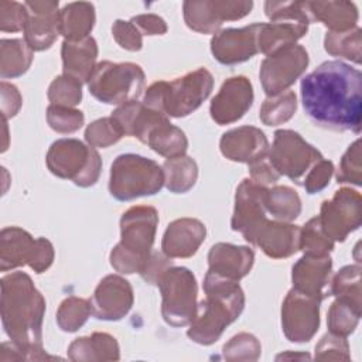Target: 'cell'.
Wrapping results in <instances>:
<instances>
[{
    "mask_svg": "<svg viewBox=\"0 0 362 362\" xmlns=\"http://www.w3.org/2000/svg\"><path fill=\"white\" fill-rule=\"evenodd\" d=\"M301 100L320 127L361 132L362 74L342 61H327L301 79Z\"/></svg>",
    "mask_w": 362,
    "mask_h": 362,
    "instance_id": "cell-1",
    "label": "cell"
},
{
    "mask_svg": "<svg viewBox=\"0 0 362 362\" xmlns=\"http://www.w3.org/2000/svg\"><path fill=\"white\" fill-rule=\"evenodd\" d=\"M0 313L4 332L18 348L21 361L59 359L42 349V320L45 300L24 272H14L0 280Z\"/></svg>",
    "mask_w": 362,
    "mask_h": 362,
    "instance_id": "cell-2",
    "label": "cell"
},
{
    "mask_svg": "<svg viewBox=\"0 0 362 362\" xmlns=\"http://www.w3.org/2000/svg\"><path fill=\"white\" fill-rule=\"evenodd\" d=\"M205 300L197 304L187 335L199 345L215 344L225 328L239 318L245 308V294L238 281L206 272Z\"/></svg>",
    "mask_w": 362,
    "mask_h": 362,
    "instance_id": "cell-3",
    "label": "cell"
},
{
    "mask_svg": "<svg viewBox=\"0 0 362 362\" xmlns=\"http://www.w3.org/2000/svg\"><path fill=\"white\" fill-rule=\"evenodd\" d=\"M158 225L156 208L137 205L129 208L120 219V242L110 252L112 267L123 274L140 273L153 252Z\"/></svg>",
    "mask_w": 362,
    "mask_h": 362,
    "instance_id": "cell-4",
    "label": "cell"
},
{
    "mask_svg": "<svg viewBox=\"0 0 362 362\" xmlns=\"http://www.w3.org/2000/svg\"><path fill=\"white\" fill-rule=\"evenodd\" d=\"M212 88V74L198 68L171 82H154L146 90L143 105L171 117H185L201 106Z\"/></svg>",
    "mask_w": 362,
    "mask_h": 362,
    "instance_id": "cell-5",
    "label": "cell"
},
{
    "mask_svg": "<svg viewBox=\"0 0 362 362\" xmlns=\"http://www.w3.org/2000/svg\"><path fill=\"white\" fill-rule=\"evenodd\" d=\"M163 185L164 171L154 160L127 153L117 156L112 163L109 192L117 201L154 195Z\"/></svg>",
    "mask_w": 362,
    "mask_h": 362,
    "instance_id": "cell-6",
    "label": "cell"
},
{
    "mask_svg": "<svg viewBox=\"0 0 362 362\" xmlns=\"http://www.w3.org/2000/svg\"><path fill=\"white\" fill-rule=\"evenodd\" d=\"M45 161L54 175L71 180L75 185L83 188L96 184L102 170V160L95 147L86 146L76 139L54 141Z\"/></svg>",
    "mask_w": 362,
    "mask_h": 362,
    "instance_id": "cell-7",
    "label": "cell"
},
{
    "mask_svg": "<svg viewBox=\"0 0 362 362\" xmlns=\"http://www.w3.org/2000/svg\"><path fill=\"white\" fill-rule=\"evenodd\" d=\"M86 83L99 102L120 106L137 100L144 88V72L133 62L102 61L96 64Z\"/></svg>",
    "mask_w": 362,
    "mask_h": 362,
    "instance_id": "cell-8",
    "label": "cell"
},
{
    "mask_svg": "<svg viewBox=\"0 0 362 362\" xmlns=\"http://www.w3.org/2000/svg\"><path fill=\"white\" fill-rule=\"evenodd\" d=\"M161 293V315L168 325H188L197 311V280L192 272L181 266H170L158 279Z\"/></svg>",
    "mask_w": 362,
    "mask_h": 362,
    "instance_id": "cell-9",
    "label": "cell"
},
{
    "mask_svg": "<svg viewBox=\"0 0 362 362\" xmlns=\"http://www.w3.org/2000/svg\"><path fill=\"white\" fill-rule=\"evenodd\" d=\"M267 157L280 175H286L300 185L313 165L324 158L322 154L308 144L297 132L288 129H281L274 133L273 146Z\"/></svg>",
    "mask_w": 362,
    "mask_h": 362,
    "instance_id": "cell-10",
    "label": "cell"
},
{
    "mask_svg": "<svg viewBox=\"0 0 362 362\" xmlns=\"http://www.w3.org/2000/svg\"><path fill=\"white\" fill-rule=\"evenodd\" d=\"M308 54L304 47L293 44L269 57L260 65V81L267 96L287 90L307 69Z\"/></svg>",
    "mask_w": 362,
    "mask_h": 362,
    "instance_id": "cell-11",
    "label": "cell"
},
{
    "mask_svg": "<svg viewBox=\"0 0 362 362\" xmlns=\"http://www.w3.org/2000/svg\"><path fill=\"white\" fill-rule=\"evenodd\" d=\"M322 230L335 242H342L362 222V198L358 191L341 188L329 201H324L318 215Z\"/></svg>",
    "mask_w": 362,
    "mask_h": 362,
    "instance_id": "cell-12",
    "label": "cell"
},
{
    "mask_svg": "<svg viewBox=\"0 0 362 362\" xmlns=\"http://www.w3.org/2000/svg\"><path fill=\"white\" fill-rule=\"evenodd\" d=\"M320 298L291 288L281 305V327L291 342H308L320 327Z\"/></svg>",
    "mask_w": 362,
    "mask_h": 362,
    "instance_id": "cell-13",
    "label": "cell"
},
{
    "mask_svg": "<svg viewBox=\"0 0 362 362\" xmlns=\"http://www.w3.org/2000/svg\"><path fill=\"white\" fill-rule=\"evenodd\" d=\"M252 1L199 0L184 1L182 11L185 24L201 34H216L223 21L243 18L250 13Z\"/></svg>",
    "mask_w": 362,
    "mask_h": 362,
    "instance_id": "cell-14",
    "label": "cell"
},
{
    "mask_svg": "<svg viewBox=\"0 0 362 362\" xmlns=\"http://www.w3.org/2000/svg\"><path fill=\"white\" fill-rule=\"evenodd\" d=\"M245 240L260 247L272 259L290 257L300 246V228L290 222L263 219L243 235Z\"/></svg>",
    "mask_w": 362,
    "mask_h": 362,
    "instance_id": "cell-15",
    "label": "cell"
},
{
    "mask_svg": "<svg viewBox=\"0 0 362 362\" xmlns=\"http://www.w3.org/2000/svg\"><path fill=\"white\" fill-rule=\"evenodd\" d=\"M90 301L92 315L103 321H119L132 308L134 297L130 283L117 274L103 277Z\"/></svg>",
    "mask_w": 362,
    "mask_h": 362,
    "instance_id": "cell-16",
    "label": "cell"
},
{
    "mask_svg": "<svg viewBox=\"0 0 362 362\" xmlns=\"http://www.w3.org/2000/svg\"><path fill=\"white\" fill-rule=\"evenodd\" d=\"M253 103V88L246 76L228 78L211 102L209 113L215 123L223 126L238 122Z\"/></svg>",
    "mask_w": 362,
    "mask_h": 362,
    "instance_id": "cell-17",
    "label": "cell"
},
{
    "mask_svg": "<svg viewBox=\"0 0 362 362\" xmlns=\"http://www.w3.org/2000/svg\"><path fill=\"white\" fill-rule=\"evenodd\" d=\"M260 23L243 28H226L216 33L211 40L214 58L223 65L245 62L259 52L257 33Z\"/></svg>",
    "mask_w": 362,
    "mask_h": 362,
    "instance_id": "cell-18",
    "label": "cell"
},
{
    "mask_svg": "<svg viewBox=\"0 0 362 362\" xmlns=\"http://www.w3.org/2000/svg\"><path fill=\"white\" fill-rule=\"evenodd\" d=\"M28 18L24 27V41L33 51L48 49L59 34L58 1H25Z\"/></svg>",
    "mask_w": 362,
    "mask_h": 362,
    "instance_id": "cell-19",
    "label": "cell"
},
{
    "mask_svg": "<svg viewBox=\"0 0 362 362\" xmlns=\"http://www.w3.org/2000/svg\"><path fill=\"white\" fill-rule=\"evenodd\" d=\"M266 192L267 188L245 178L236 188L235 209L230 221L233 230L246 235L263 219H266Z\"/></svg>",
    "mask_w": 362,
    "mask_h": 362,
    "instance_id": "cell-20",
    "label": "cell"
},
{
    "mask_svg": "<svg viewBox=\"0 0 362 362\" xmlns=\"http://www.w3.org/2000/svg\"><path fill=\"white\" fill-rule=\"evenodd\" d=\"M221 153L232 161L252 164L269 154V141L264 133L253 126H242L222 134Z\"/></svg>",
    "mask_w": 362,
    "mask_h": 362,
    "instance_id": "cell-21",
    "label": "cell"
},
{
    "mask_svg": "<svg viewBox=\"0 0 362 362\" xmlns=\"http://www.w3.org/2000/svg\"><path fill=\"white\" fill-rule=\"evenodd\" d=\"M206 236L205 225L195 218L173 221L163 236L161 249L170 259H187L197 253Z\"/></svg>",
    "mask_w": 362,
    "mask_h": 362,
    "instance_id": "cell-22",
    "label": "cell"
},
{
    "mask_svg": "<svg viewBox=\"0 0 362 362\" xmlns=\"http://www.w3.org/2000/svg\"><path fill=\"white\" fill-rule=\"evenodd\" d=\"M255 262V253L247 246H238L230 243H216L208 253V272L239 281L245 277Z\"/></svg>",
    "mask_w": 362,
    "mask_h": 362,
    "instance_id": "cell-23",
    "label": "cell"
},
{
    "mask_svg": "<svg viewBox=\"0 0 362 362\" xmlns=\"http://www.w3.org/2000/svg\"><path fill=\"white\" fill-rule=\"evenodd\" d=\"M331 269H332V262L328 255L325 256L304 255L293 266V273H291L293 288L307 296L320 298L322 301V298L328 296L324 291V288L329 281Z\"/></svg>",
    "mask_w": 362,
    "mask_h": 362,
    "instance_id": "cell-24",
    "label": "cell"
},
{
    "mask_svg": "<svg viewBox=\"0 0 362 362\" xmlns=\"http://www.w3.org/2000/svg\"><path fill=\"white\" fill-rule=\"evenodd\" d=\"M64 75L76 81L88 82L93 68L96 66L98 44L93 37H86L81 41H64L61 48Z\"/></svg>",
    "mask_w": 362,
    "mask_h": 362,
    "instance_id": "cell-25",
    "label": "cell"
},
{
    "mask_svg": "<svg viewBox=\"0 0 362 362\" xmlns=\"http://www.w3.org/2000/svg\"><path fill=\"white\" fill-rule=\"evenodd\" d=\"M308 30V23L291 21V20H277L270 23H260L257 33V48L259 52L267 57L296 44L297 40L305 35Z\"/></svg>",
    "mask_w": 362,
    "mask_h": 362,
    "instance_id": "cell-26",
    "label": "cell"
},
{
    "mask_svg": "<svg viewBox=\"0 0 362 362\" xmlns=\"http://www.w3.org/2000/svg\"><path fill=\"white\" fill-rule=\"evenodd\" d=\"M35 239L24 229L8 226L0 233V270L7 272L28 264Z\"/></svg>",
    "mask_w": 362,
    "mask_h": 362,
    "instance_id": "cell-27",
    "label": "cell"
},
{
    "mask_svg": "<svg viewBox=\"0 0 362 362\" xmlns=\"http://www.w3.org/2000/svg\"><path fill=\"white\" fill-rule=\"evenodd\" d=\"M311 20L321 21L332 33L355 28L358 10L349 1H307Z\"/></svg>",
    "mask_w": 362,
    "mask_h": 362,
    "instance_id": "cell-28",
    "label": "cell"
},
{
    "mask_svg": "<svg viewBox=\"0 0 362 362\" xmlns=\"http://www.w3.org/2000/svg\"><path fill=\"white\" fill-rule=\"evenodd\" d=\"M71 361H117L120 358L117 341L106 332H93L72 341L68 348Z\"/></svg>",
    "mask_w": 362,
    "mask_h": 362,
    "instance_id": "cell-29",
    "label": "cell"
},
{
    "mask_svg": "<svg viewBox=\"0 0 362 362\" xmlns=\"http://www.w3.org/2000/svg\"><path fill=\"white\" fill-rule=\"evenodd\" d=\"M95 25V7L88 1H76L59 10V34L66 41H81L89 37Z\"/></svg>",
    "mask_w": 362,
    "mask_h": 362,
    "instance_id": "cell-30",
    "label": "cell"
},
{
    "mask_svg": "<svg viewBox=\"0 0 362 362\" xmlns=\"http://www.w3.org/2000/svg\"><path fill=\"white\" fill-rule=\"evenodd\" d=\"M33 62V49L24 40L3 38L0 41V76L17 78L25 74Z\"/></svg>",
    "mask_w": 362,
    "mask_h": 362,
    "instance_id": "cell-31",
    "label": "cell"
},
{
    "mask_svg": "<svg viewBox=\"0 0 362 362\" xmlns=\"http://www.w3.org/2000/svg\"><path fill=\"white\" fill-rule=\"evenodd\" d=\"M163 171L164 184L167 189L174 194H184L189 191L198 178L197 163L185 154L167 158L163 164Z\"/></svg>",
    "mask_w": 362,
    "mask_h": 362,
    "instance_id": "cell-32",
    "label": "cell"
},
{
    "mask_svg": "<svg viewBox=\"0 0 362 362\" xmlns=\"http://www.w3.org/2000/svg\"><path fill=\"white\" fill-rule=\"evenodd\" d=\"M146 144L150 146L157 154L167 158L185 154L188 148V140L181 129L171 124L168 119L157 124L148 134Z\"/></svg>",
    "mask_w": 362,
    "mask_h": 362,
    "instance_id": "cell-33",
    "label": "cell"
},
{
    "mask_svg": "<svg viewBox=\"0 0 362 362\" xmlns=\"http://www.w3.org/2000/svg\"><path fill=\"white\" fill-rule=\"evenodd\" d=\"M361 318V300L337 297L328 311V328L331 334L348 337L352 334Z\"/></svg>",
    "mask_w": 362,
    "mask_h": 362,
    "instance_id": "cell-34",
    "label": "cell"
},
{
    "mask_svg": "<svg viewBox=\"0 0 362 362\" xmlns=\"http://www.w3.org/2000/svg\"><path fill=\"white\" fill-rule=\"evenodd\" d=\"M266 211L270 212L276 221L291 222L301 212V199L297 191L287 185L267 188Z\"/></svg>",
    "mask_w": 362,
    "mask_h": 362,
    "instance_id": "cell-35",
    "label": "cell"
},
{
    "mask_svg": "<svg viewBox=\"0 0 362 362\" xmlns=\"http://www.w3.org/2000/svg\"><path fill=\"white\" fill-rule=\"evenodd\" d=\"M297 109V98L293 90H284L276 96H267L260 107V120L266 126H279L293 117Z\"/></svg>",
    "mask_w": 362,
    "mask_h": 362,
    "instance_id": "cell-36",
    "label": "cell"
},
{
    "mask_svg": "<svg viewBox=\"0 0 362 362\" xmlns=\"http://www.w3.org/2000/svg\"><path fill=\"white\" fill-rule=\"evenodd\" d=\"M361 33L359 27L342 33L328 31L324 38V48L332 57H342L361 64Z\"/></svg>",
    "mask_w": 362,
    "mask_h": 362,
    "instance_id": "cell-37",
    "label": "cell"
},
{
    "mask_svg": "<svg viewBox=\"0 0 362 362\" xmlns=\"http://www.w3.org/2000/svg\"><path fill=\"white\" fill-rule=\"evenodd\" d=\"M90 301L71 296L65 298L57 311V324L65 332L78 331L90 317Z\"/></svg>",
    "mask_w": 362,
    "mask_h": 362,
    "instance_id": "cell-38",
    "label": "cell"
},
{
    "mask_svg": "<svg viewBox=\"0 0 362 362\" xmlns=\"http://www.w3.org/2000/svg\"><path fill=\"white\" fill-rule=\"evenodd\" d=\"M304 255L325 256L334 249V240L322 230L318 216L310 219L300 229V246Z\"/></svg>",
    "mask_w": 362,
    "mask_h": 362,
    "instance_id": "cell-39",
    "label": "cell"
},
{
    "mask_svg": "<svg viewBox=\"0 0 362 362\" xmlns=\"http://www.w3.org/2000/svg\"><path fill=\"white\" fill-rule=\"evenodd\" d=\"M48 99L51 105L74 107L81 103L82 83L68 75L57 76L48 88Z\"/></svg>",
    "mask_w": 362,
    "mask_h": 362,
    "instance_id": "cell-40",
    "label": "cell"
},
{
    "mask_svg": "<svg viewBox=\"0 0 362 362\" xmlns=\"http://www.w3.org/2000/svg\"><path fill=\"white\" fill-rule=\"evenodd\" d=\"M262 354L259 339L247 332L232 337L223 345V358L226 361H257Z\"/></svg>",
    "mask_w": 362,
    "mask_h": 362,
    "instance_id": "cell-41",
    "label": "cell"
},
{
    "mask_svg": "<svg viewBox=\"0 0 362 362\" xmlns=\"http://www.w3.org/2000/svg\"><path fill=\"white\" fill-rule=\"evenodd\" d=\"M83 120V113L74 107L49 105L47 109V122L57 133H74L82 127Z\"/></svg>",
    "mask_w": 362,
    "mask_h": 362,
    "instance_id": "cell-42",
    "label": "cell"
},
{
    "mask_svg": "<svg viewBox=\"0 0 362 362\" xmlns=\"http://www.w3.org/2000/svg\"><path fill=\"white\" fill-rule=\"evenodd\" d=\"M123 137L119 126L112 117H102L92 122L85 130V140L92 147H109Z\"/></svg>",
    "mask_w": 362,
    "mask_h": 362,
    "instance_id": "cell-43",
    "label": "cell"
},
{
    "mask_svg": "<svg viewBox=\"0 0 362 362\" xmlns=\"http://www.w3.org/2000/svg\"><path fill=\"white\" fill-rule=\"evenodd\" d=\"M331 296L361 300V266H345L332 279Z\"/></svg>",
    "mask_w": 362,
    "mask_h": 362,
    "instance_id": "cell-44",
    "label": "cell"
},
{
    "mask_svg": "<svg viewBox=\"0 0 362 362\" xmlns=\"http://www.w3.org/2000/svg\"><path fill=\"white\" fill-rule=\"evenodd\" d=\"M264 13L270 21L291 20L308 24L313 21L307 1H266Z\"/></svg>",
    "mask_w": 362,
    "mask_h": 362,
    "instance_id": "cell-45",
    "label": "cell"
},
{
    "mask_svg": "<svg viewBox=\"0 0 362 362\" xmlns=\"http://www.w3.org/2000/svg\"><path fill=\"white\" fill-rule=\"evenodd\" d=\"M28 18L25 4L17 1H0V30L3 33H17L24 30Z\"/></svg>",
    "mask_w": 362,
    "mask_h": 362,
    "instance_id": "cell-46",
    "label": "cell"
},
{
    "mask_svg": "<svg viewBox=\"0 0 362 362\" xmlns=\"http://www.w3.org/2000/svg\"><path fill=\"white\" fill-rule=\"evenodd\" d=\"M361 147L359 140H355L341 158L337 181L361 185Z\"/></svg>",
    "mask_w": 362,
    "mask_h": 362,
    "instance_id": "cell-47",
    "label": "cell"
},
{
    "mask_svg": "<svg viewBox=\"0 0 362 362\" xmlns=\"http://www.w3.org/2000/svg\"><path fill=\"white\" fill-rule=\"evenodd\" d=\"M349 345L345 337L325 334L315 345V359L349 361Z\"/></svg>",
    "mask_w": 362,
    "mask_h": 362,
    "instance_id": "cell-48",
    "label": "cell"
},
{
    "mask_svg": "<svg viewBox=\"0 0 362 362\" xmlns=\"http://www.w3.org/2000/svg\"><path fill=\"white\" fill-rule=\"evenodd\" d=\"M112 34L115 41L127 51H140L143 47L141 33L132 21L116 20L112 25Z\"/></svg>",
    "mask_w": 362,
    "mask_h": 362,
    "instance_id": "cell-49",
    "label": "cell"
},
{
    "mask_svg": "<svg viewBox=\"0 0 362 362\" xmlns=\"http://www.w3.org/2000/svg\"><path fill=\"white\" fill-rule=\"evenodd\" d=\"M334 174V164L328 160H320L313 165V168L307 173L301 185L305 188L308 194H315L322 191L328 184Z\"/></svg>",
    "mask_w": 362,
    "mask_h": 362,
    "instance_id": "cell-50",
    "label": "cell"
},
{
    "mask_svg": "<svg viewBox=\"0 0 362 362\" xmlns=\"http://www.w3.org/2000/svg\"><path fill=\"white\" fill-rule=\"evenodd\" d=\"M54 262V247L52 243L45 238H37L34 242L33 253L28 266L35 273L45 272Z\"/></svg>",
    "mask_w": 362,
    "mask_h": 362,
    "instance_id": "cell-51",
    "label": "cell"
},
{
    "mask_svg": "<svg viewBox=\"0 0 362 362\" xmlns=\"http://www.w3.org/2000/svg\"><path fill=\"white\" fill-rule=\"evenodd\" d=\"M173 266L171 259L167 257L164 253H158V252H151L150 257L147 259L146 264L143 266L140 276L141 279L148 283V284H157L158 279L161 277V274L170 267Z\"/></svg>",
    "mask_w": 362,
    "mask_h": 362,
    "instance_id": "cell-52",
    "label": "cell"
},
{
    "mask_svg": "<svg viewBox=\"0 0 362 362\" xmlns=\"http://www.w3.org/2000/svg\"><path fill=\"white\" fill-rule=\"evenodd\" d=\"M0 93H1V113H3V119L7 120L10 117H14L23 103L21 95L18 92V89L13 85L8 83L6 81H1L0 85Z\"/></svg>",
    "mask_w": 362,
    "mask_h": 362,
    "instance_id": "cell-53",
    "label": "cell"
},
{
    "mask_svg": "<svg viewBox=\"0 0 362 362\" xmlns=\"http://www.w3.org/2000/svg\"><path fill=\"white\" fill-rule=\"evenodd\" d=\"M267 156L249 164L250 180H253L255 182H257L260 185H264V187L269 184H274L280 177V174L274 170V167L272 165Z\"/></svg>",
    "mask_w": 362,
    "mask_h": 362,
    "instance_id": "cell-54",
    "label": "cell"
},
{
    "mask_svg": "<svg viewBox=\"0 0 362 362\" xmlns=\"http://www.w3.org/2000/svg\"><path fill=\"white\" fill-rule=\"evenodd\" d=\"M130 21L146 35H163L167 33L165 21L157 14H139Z\"/></svg>",
    "mask_w": 362,
    "mask_h": 362,
    "instance_id": "cell-55",
    "label": "cell"
}]
</instances>
